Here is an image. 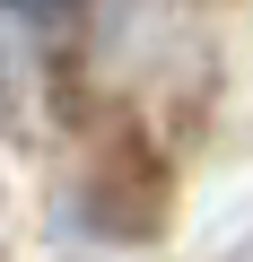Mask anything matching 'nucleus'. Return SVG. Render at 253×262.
I'll return each instance as SVG.
<instances>
[{"mask_svg":"<svg viewBox=\"0 0 253 262\" xmlns=\"http://www.w3.org/2000/svg\"><path fill=\"white\" fill-rule=\"evenodd\" d=\"M0 9H9V18H61L70 0H0Z\"/></svg>","mask_w":253,"mask_h":262,"instance_id":"nucleus-1","label":"nucleus"}]
</instances>
